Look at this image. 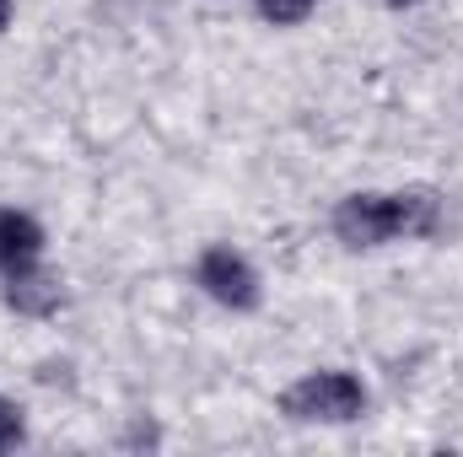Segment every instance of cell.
I'll return each mask as SVG.
<instances>
[{"label":"cell","mask_w":463,"mask_h":457,"mask_svg":"<svg viewBox=\"0 0 463 457\" xmlns=\"http://www.w3.org/2000/svg\"><path fill=\"white\" fill-rule=\"evenodd\" d=\"M194 285H200L211 302H222L227 312H253L259 296H264L259 269H253L237 247H227V242H216V247H205V253L194 258Z\"/></svg>","instance_id":"obj_3"},{"label":"cell","mask_w":463,"mask_h":457,"mask_svg":"<svg viewBox=\"0 0 463 457\" xmlns=\"http://www.w3.org/2000/svg\"><path fill=\"white\" fill-rule=\"evenodd\" d=\"M442 194L437 189H399V194H345L335 205V237L350 253L388 247L399 237H437Z\"/></svg>","instance_id":"obj_1"},{"label":"cell","mask_w":463,"mask_h":457,"mask_svg":"<svg viewBox=\"0 0 463 457\" xmlns=\"http://www.w3.org/2000/svg\"><path fill=\"white\" fill-rule=\"evenodd\" d=\"M253 5H259V16H264L269 27H297V22L313 16L318 0H253Z\"/></svg>","instance_id":"obj_6"},{"label":"cell","mask_w":463,"mask_h":457,"mask_svg":"<svg viewBox=\"0 0 463 457\" xmlns=\"http://www.w3.org/2000/svg\"><path fill=\"white\" fill-rule=\"evenodd\" d=\"M280 415L297 425H350L366 415V387L355 371H307L280 393Z\"/></svg>","instance_id":"obj_2"},{"label":"cell","mask_w":463,"mask_h":457,"mask_svg":"<svg viewBox=\"0 0 463 457\" xmlns=\"http://www.w3.org/2000/svg\"><path fill=\"white\" fill-rule=\"evenodd\" d=\"M388 5H420V0H388Z\"/></svg>","instance_id":"obj_9"},{"label":"cell","mask_w":463,"mask_h":457,"mask_svg":"<svg viewBox=\"0 0 463 457\" xmlns=\"http://www.w3.org/2000/svg\"><path fill=\"white\" fill-rule=\"evenodd\" d=\"M43 253V227L27 210H5L0 205V275L16 264H33Z\"/></svg>","instance_id":"obj_5"},{"label":"cell","mask_w":463,"mask_h":457,"mask_svg":"<svg viewBox=\"0 0 463 457\" xmlns=\"http://www.w3.org/2000/svg\"><path fill=\"white\" fill-rule=\"evenodd\" d=\"M5 22H11V0H0V33H5Z\"/></svg>","instance_id":"obj_8"},{"label":"cell","mask_w":463,"mask_h":457,"mask_svg":"<svg viewBox=\"0 0 463 457\" xmlns=\"http://www.w3.org/2000/svg\"><path fill=\"white\" fill-rule=\"evenodd\" d=\"M22 436H27V425H22V409L0 393V452H11V447H22Z\"/></svg>","instance_id":"obj_7"},{"label":"cell","mask_w":463,"mask_h":457,"mask_svg":"<svg viewBox=\"0 0 463 457\" xmlns=\"http://www.w3.org/2000/svg\"><path fill=\"white\" fill-rule=\"evenodd\" d=\"M0 302L16 312V318H54L65 307V285L60 275H49L38 258L33 264H16L0 275Z\"/></svg>","instance_id":"obj_4"}]
</instances>
